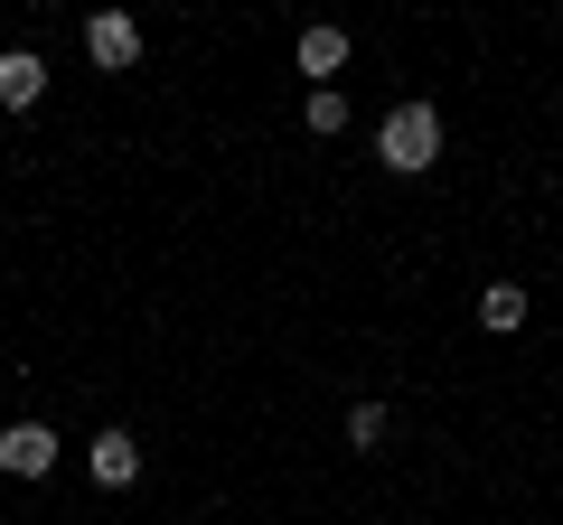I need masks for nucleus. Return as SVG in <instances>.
Segmentation results:
<instances>
[{
    "label": "nucleus",
    "mask_w": 563,
    "mask_h": 525,
    "mask_svg": "<svg viewBox=\"0 0 563 525\" xmlns=\"http://www.w3.org/2000/svg\"><path fill=\"white\" fill-rule=\"evenodd\" d=\"M376 160L395 169V179H422V169L442 160V113H432V103H395V113L376 122Z\"/></svg>",
    "instance_id": "obj_1"
},
{
    "label": "nucleus",
    "mask_w": 563,
    "mask_h": 525,
    "mask_svg": "<svg viewBox=\"0 0 563 525\" xmlns=\"http://www.w3.org/2000/svg\"><path fill=\"white\" fill-rule=\"evenodd\" d=\"M85 57H95L103 76H132V57H141L132 10H95V20H85Z\"/></svg>",
    "instance_id": "obj_2"
},
{
    "label": "nucleus",
    "mask_w": 563,
    "mask_h": 525,
    "mask_svg": "<svg viewBox=\"0 0 563 525\" xmlns=\"http://www.w3.org/2000/svg\"><path fill=\"white\" fill-rule=\"evenodd\" d=\"M0 469H10V479H47V469H57V432L47 423H10L0 432Z\"/></svg>",
    "instance_id": "obj_3"
},
{
    "label": "nucleus",
    "mask_w": 563,
    "mask_h": 525,
    "mask_svg": "<svg viewBox=\"0 0 563 525\" xmlns=\"http://www.w3.org/2000/svg\"><path fill=\"white\" fill-rule=\"evenodd\" d=\"M47 94V57L38 47H0V113H29Z\"/></svg>",
    "instance_id": "obj_4"
},
{
    "label": "nucleus",
    "mask_w": 563,
    "mask_h": 525,
    "mask_svg": "<svg viewBox=\"0 0 563 525\" xmlns=\"http://www.w3.org/2000/svg\"><path fill=\"white\" fill-rule=\"evenodd\" d=\"M85 479H95V488H132V479H141L132 432H95V442H85Z\"/></svg>",
    "instance_id": "obj_5"
},
{
    "label": "nucleus",
    "mask_w": 563,
    "mask_h": 525,
    "mask_svg": "<svg viewBox=\"0 0 563 525\" xmlns=\"http://www.w3.org/2000/svg\"><path fill=\"white\" fill-rule=\"evenodd\" d=\"M479 328H488V338H517V328H526V291L517 282H488L479 291Z\"/></svg>",
    "instance_id": "obj_6"
},
{
    "label": "nucleus",
    "mask_w": 563,
    "mask_h": 525,
    "mask_svg": "<svg viewBox=\"0 0 563 525\" xmlns=\"http://www.w3.org/2000/svg\"><path fill=\"white\" fill-rule=\"evenodd\" d=\"M347 66V29H301V76H339Z\"/></svg>",
    "instance_id": "obj_7"
},
{
    "label": "nucleus",
    "mask_w": 563,
    "mask_h": 525,
    "mask_svg": "<svg viewBox=\"0 0 563 525\" xmlns=\"http://www.w3.org/2000/svg\"><path fill=\"white\" fill-rule=\"evenodd\" d=\"M310 132H320V142H329V132H347V94H339V85L310 94Z\"/></svg>",
    "instance_id": "obj_8"
},
{
    "label": "nucleus",
    "mask_w": 563,
    "mask_h": 525,
    "mask_svg": "<svg viewBox=\"0 0 563 525\" xmlns=\"http://www.w3.org/2000/svg\"><path fill=\"white\" fill-rule=\"evenodd\" d=\"M347 442L376 450V442H385V404H347Z\"/></svg>",
    "instance_id": "obj_9"
}]
</instances>
